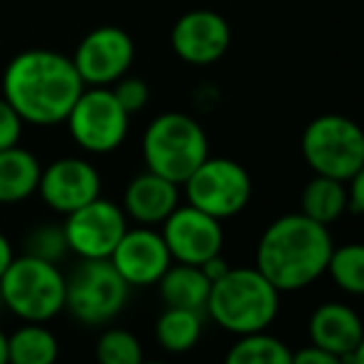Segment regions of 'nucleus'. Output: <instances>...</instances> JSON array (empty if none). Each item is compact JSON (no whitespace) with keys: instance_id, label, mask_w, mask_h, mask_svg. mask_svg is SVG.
<instances>
[{"instance_id":"9b49d317","label":"nucleus","mask_w":364,"mask_h":364,"mask_svg":"<svg viewBox=\"0 0 364 364\" xmlns=\"http://www.w3.org/2000/svg\"><path fill=\"white\" fill-rule=\"evenodd\" d=\"M70 60L85 85H112L130 73L135 43L122 28L97 26L77 43Z\"/></svg>"},{"instance_id":"20e7f679","label":"nucleus","mask_w":364,"mask_h":364,"mask_svg":"<svg viewBox=\"0 0 364 364\" xmlns=\"http://www.w3.org/2000/svg\"><path fill=\"white\" fill-rule=\"evenodd\" d=\"M210 155L205 127L185 112H162L152 117L142 135V157L147 170L182 182Z\"/></svg>"},{"instance_id":"39448f33","label":"nucleus","mask_w":364,"mask_h":364,"mask_svg":"<svg viewBox=\"0 0 364 364\" xmlns=\"http://www.w3.org/2000/svg\"><path fill=\"white\" fill-rule=\"evenodd\" d=\"M0 299L23 322H43L65 309V274L41 257H13L0 277Z\"/></svg>"},{"instance_id":"4468645a","label":"nucleus","mask_w":364,"mask_h":364,"mask_svg":"<svg viewBox=\"0 0 364 364\" xmlns=\"http://www.w3.org/2000/svg\"><path fill=\"white\" fill-rule=\"evenodd\" d=\"M170 43L175 55L188 65H213L225 53L230 50L232 43V31L230 23L215 11H190L177 18L172 26Z\"/></svg>"},{"instance_id":"7ed1b4c3","label":"nucleus","mask_w":364,"mask_h":364,"mask_svg":"<svg viewBox=\"0 0 364 364\" xmlns=\"http://www.w3.org/2000/svg\"><path fill=\"white\" fill-rule=\"evenodd\" d=\"M279 289L257 267H230L210 284L205 317L225 332L250 334L269 329L279 312Z\"/></svg>"},{"instance_id":"aec40b11","label":"nucleus","mask_w":364,"mask_h":364,"mask_svg":"<svg viewBox=\"0 0 364 364\" xmlns=\"http://www.w3.org/2000/svg\"><path fill=\"white\" fill-rule=\"evenodd\" d=\"M205 312L185 307H165L155 322V339L165 352L185 354L198 347L205 329Z\"/></svg>"},{"instance_id":"393cba45","label":"nucleus","mask_w":364,"mask_h":364,"mask_svg":"<svg viewBox=\"0 0 364 364\" xmlns=\"http://www.w3.org/2000/svg\"><path fill=\"white\" fill-rule=\"evenodd\" d=\"M95 359L100 364H140L142 362V344L132 332L120 327L105 329L97 337Z\"/></svg>"},{"instance_id":"dca6fc26","label":"nucleus","mask_w":364,"mask_h":364,"mask_svg":"<svg viewBox=\"0 0 364 364\" xmlns=\"http://www.w3.org/2000/svg\"><path fill=\"white\" fill-rule=\"evenodd\" d=\"M309 342L332 354L337 362L364 349V327L359 314L344 302H324L309 317Z\"/></svg>"},{"instance_id":"0eeeda50","label":"nucleus","mask_w":364,"mask_h":364,"mask_svg":"<svg viewBox=\"0 0 364 364\" xmlns=\"http://www.w3.org/2000/svg\"><path fill=\"white\" fill-rule=\"evenodd\" d=\"M130 284L110 259H80L65 277V309L87 327H102L125 309Z\"/></svg>"},{"instance_id":"a878e982","label":"nucleus","mask_w":364,"mask_h":364,"mask_svg":"<svg viewBox=\"0 0 364 364\" xmlns=\"http://www.w3.org/2000/svg\"><path fill=\"white\" fill-rule=\"evenodd\" d=\"M70 252L68 250V240L63 232V225L53 223H41L38 228H33L26 237V255L31 257H41L48 262L60 264V259Z\"/></svg>"},{"instance_id":"cd10ccee","label":"nucleus","mask_w":364,"mask_h":364,"mask_svg":"<svg viewBox=\"0 0 364 364\" xmlns=\"http://www.w3.org/2000/svg\"><path fill=\"white\" fill-rule=\"evenodd\" d=\"M23 117L16 112V107L0 95V150L13 145H21L23 137Z\"/></svg>"},{"instance_id":"f3484780","label":"nucleus","mask_w":364,"mask_h":364,"mask_svg":"<svg viewBox=\"0 0 364 364\" xmlns=\"http://www.w3.org/2000/svg\"><path fill=\"white\" fill-rule=\"evenodd\" d=\"M180 205V185L167 177L145 170L127 182L122 205L125 215L140 225H162L165 218Z\"/></svg>"},{"instance_id":"f257e3e1","label":"nucleus","mask_w":364,"mask_h":364,"mask_svg":"<svg viewBox=\"0 0 364 364\" xmlns=\"http://www.w3.org/2000/svg\"><path fill=\"white\" fill-rule=\"evenodd\" d=\"M82 87L70 58L43 48L16 55L3 73V97L31 125L63 122Z\"/></svg>"},{"instance_id":"1a4fd4ad","label":"nucleus","mask_w":364,"mask_h":364,"mask_svg":"<svg viewBox=\"0 0 364 364\" xmlns=\"http://www.w3.org/2000/svg\"><path fill=\"white\" fill-rule=\"evenodd\" d=\"M63 122H68V130L77 147H82L90 155L115 152L125 142L127 130H130V115L107 85L82 87Z\"/></svg>"},{"instance_id":"ddd939ff","label":"nucleus","mask_w":364,"mask_h":364,"mask_svg":"<svg viewBox=\"0 0 364 364\" xmlns=\"http://www.w3.org/2000/svg\"><path fill=\"white\" fill-rule=\"evenodd\" d=\"M100 172L85 157H60L43 167L38 193L50 210L70 215L73 210L100 198Z\"/></svg>"},{"instance_id":"7c9ffc66","label":"nucleus","mask_w":364,"mask_h":364,"mask_svg":"<svg viewBox=\"0 0 364 364\" xmlns=\"http://www.w3.org/2000/svg\"><path fill=\"white\" fill-rule=\"evenodd\" d=\"M200 267H203L205 277H208L210 282H215V279H220L225 272H228V269H230V262L223 257V252H220V255H215V257L205 259V262L200 264Z\"/></svg>"},{"instance_id":"f8f14e48","label":"nucleus","mask_w":364,"mask_h":364,"mask_svg":"<svg viewBox=\"0 0 364 364\" xmlns=\"http://www.w3.org/2000/svg\"><path fill=\"white\" fill-rule=\"evenodd\" d=\"M162 240L172 255V262L203 264L223 252V223L193 205H177L162 223Z\"/></svg>"},{"instance_id":"5701e85b","label":"nucleus","mask_w":364,"mask_h":364,"mask_svg":"<svg viewBox=\"0 0 364 364\" xmlns=\"http://www.w3.org/2000/svg\"><path fill=\"white\" fill-rule=\"evenodd\" d=\"M228 364H292V349L287 342L269 334L267 329L240 334L237 342L225 354Z\"/></svg>"},{"instance_id":"473e14b6","label":"nucleus","mask_w":364,"mask_h":364,"mask_svg":"<svg viewBox=\"0 0 364 364\" xmlns=\"http://www.w3.org/2000/svg\"><path fill=\"white\" fill-rule=\"evenodd\" d=\"M8 362V334L0 329V364Z\"/></svg>"},{"instance_id":"c85d7f7f","label":"nucleus","mask_w":364,"mask_h":364,"mask_svg":"<svg viewBox=\"0 0 364 364\" xmlns=\"http://www.w3.org/2000/svg\"><path fill=\"white\" fill-rule=\"evenodd\" d=\"M344 188H347V213L359 215L364 210V172L349 177Z\"/></svg>"},{"instance_id":"412c9836","label":"nucleus","mask_w":364,"mask_h":364,"mask_svg":"<svg viewBox=\"0 0 364 364\" xmlns=\"http://www.w3.org/2000/svg\"><path fill=\"white\" fill-rule=\"evenodd\" d=\"M299 213L319 225H332L347 213V188L342 180L314 175L299 195Z\"/></svg>"},{"instance_id":"4be33fe9","label":"nucleus","mask_w":364,"mask_h":364,"mask_svg":"<svg viewBox=\"0 0 364 364\" xmlns=\"http://www.w3.org/2000/svg\"><path fill=\"white\" fill-rule=\"evenodd\" d=\"M60 354L55 334L43 322H26L8 334V362L13 364H53Z\"/></svg>"},{"instance_id":"f03ea898","label":"nucleus","mask_w":364,"mask_h":364,"mask_svg":"<svg viewBox=\"0 0 364 364\" xmlns=\"http://www.w3.org/2000/svg\"><path fill=\"white\" fill-rule=\"evenodd\" d=\"M332 247L327 225L289 213L267 225L255 250V267L279 292H299L324 274Z\"/></svg>"},{"instance_id":"6e6552de","label":"nucleus","mask_w":364,"mask_h":364,"mask_svg":"<svg viewBox=\"0 0 364 364\" xmlns=\"http://www.w3.org/2000/svg\"><path fill=\"white\" fill-rule=\"evenodd\" d=\"M182 185L188 205L203 210L220 223L242 213L252 198V177L245 165L230 157L208 155Z\"/></svg>"},{"instance_id":"2eb2a0df","label":"nucleus","mask_w":364,"mask_h":364,"mask_svg":"<svg viewBox=\"0 0 364 364\" xmlns=\"http://www.w3.org/2000/svg\"><path fill=\"white\" fill-rule=\"evenodd\" d=\"M107 259L130 287H150L172 264V255L165 240L150 225H140L132 230L127 228Z\"/></svg>"},{"instance_id":"6ab92c4d","label":"nucleus","mask_w":364,"mask_h":364,"mask_svg":"<svg viewBox=\"0 0 364 364\" xmlns=\"http://www.w3.org/2000/svg\"><path fill=\"white\" fill-rule=\"evenodd\" d=\"M155 284L160 289V297L165 302V307H185V309L205 312L210 284L213 282L205 277L200 264L172 262Z\"/></svg>"},{"instance_id":"9d476101","label":"nucleus","mask_w":364,"mask_h":364,"mask_svg":"<svg viewBox=\"0 0 364 364\" xmlns=\"http://www.w3.org/2000/svg\"><path fill=\"white\" fill-rule=\"evenodd\" d=\"M127 230V215L112 200L95 198L92 203L65 215L63 232L68 250L80 259H107Z\"/></svg>"},{"instance_id":"c756f323","label":"nucleus","mask_w":364,"mask_h":364,"mask_svg":"<svg viewBox=\"0 0 364 364\" xmlns=\"http://www.w3.org/2000/svg\"><path fill=\"white\" fill-rule=\"evenodd\" d=\"M292 364H339V362L329 352H324L322 347L309 342V347L292 352Z\"/></svg>"},{"instance_id":"b1692460","label":"nucleus","mask_w":364,"mask_h":364,"mask_svg":"<svg viewBox=\"0 0 364 364\" xmlns=\"http://www.w3.org/2000/svg\"><path fill=\"white\" fill-rule=\"evenodd\" d=\"M324 272L334 279L344 294L359 297L364 292V247L357 242L332 247Z\"/></svg>"},{"instance_id":"2f4dec72","label":"nucleus","mask_w":364,"mask_h":364,"mask_svg":"<svg viewBox=\"0 0 364 364\" xmlns=\"http://www.w3.org/2000/svg\"><path fill=\"white\" fill-rule=\"evenodd\" d=\"M13 257H16V252H13L11 240L0 232V277H3V272L8 269V264L13 262Z\"/></svg>"},{"instance_id":"bb28decb","label":"nucleus","mask_w":364,"mask_h":364,"mask_svg":"<svg viewBox=\"0 0 364 364\" xmlns=\"http://www.w3.org/2000/svg\"><path fill=\"white\" fill-rule=\"evenodd\" d=\"M110 90L130 117L135 115V112H140L142 107L147 105V100H150V87H147V82L142 80V77L122 75L120 80L112 82Z\"/></svg>"},{"instance_id":"a211bd4d","label":"nucleus","mask_w":364,"mask_h":364,"mask_svg":"<svg viewBox=\"0 0 364 364\" xmlns=\"http://www.w3.org/2000/svg\"><path fill=\"white\" fill-rule=\"evenodd\" d=\"M43 165L31 150L13 145L0 150V205H16L38 193Z\"/></svg>"},{"instance_id":"423d86ee","label":"nucleus","mask_w":364,"mask_h":364,"mask_svg":"<svg viewBox=\"0 0 364 364\" xmlns=\"http://www.w3.org/2000/svg\"><path fill=\"white\" fill-rule=\"evenodd\" d=\"M302 155L314 175L347 182L364 172V132L352 117L319 115L304 127Z\"/></svg>"}]
</instances>
